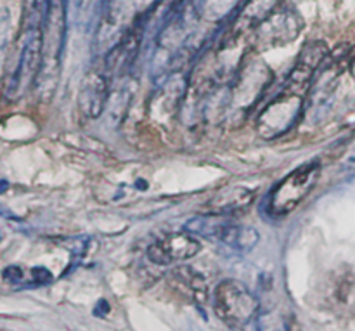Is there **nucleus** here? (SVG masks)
<instances>
[{
  "label": "nucleus",
  "mask_w": 355,
  "mask_h": 331,
  "mask_svg": "<svg viewBox=\"0 0 355 331\" xmlns=\"http://www.w3.org/2000/svg\"><path fill=\"white\" fill-rule=\"evenodd\" d=\"M215 316L232 330L248 326L260 311L257 295L238 280H224L215 287L211 295Z\"/></svg>",
  "instance_id": "obj_1"
},
{
  "label": "nucleus",
  "mask_w": 355,
  "mask_h": 331,
  "mask_svg": "<svg viewBox=\"0 0 355 331\" xmlns=\"http://www.w3.org/2000/svg\"><path fill=\"white\" fill-rule=\"evenodd\" d=\"M319 177H321V162L318 160L298 167L297 170L288 173L269 194L267 212L276 219L290 215L312 193Z\"/></svg>",
  "instance_id": "obj_2"
},
{
  "label": "nucleus",
  "mask_w": 355,
  "mask_h": 331,
  "mask_svg": "<svg viewBox=\"0 0 355 331\" xmlns=\"http://www.w3.org/2000/svg\"><path fill=\"white\" fill-rule=\"evenodd\" d=\"M184 229L196 236H205V238L218 241L238 253L252 252L260 241V235L255 228L218 221L217 215H210V217L201 215V217L189 219Z\"/></svg>",
  "instance_id": "obj_3"
},
{
  "label": "nucleus",
  "mask_w": 355,
  "mask_h": 331,
  "mask_svg": "<svg viewBox=\"0 0 355 331\" xmlns=\"http://www.w3.org/2000/svg\"><path fill=\"white\" fill-rule=\"evenodd\" d=\"M42 44H44L42 28H24L16 68L6 75L3 92L9 99H17L28 87L37 82L42 66Z\"/></svg>",
  "instance_id": "obj_4"
},
{
  "label": "nucleus",
  "mask_w": 355,
  "mask_h": 331,
  "mask_svg": "<svg viewBox=\"0 0 355 331\" xmlns=\"http://www.w3.org/2000/svg\"><path fill=\"white\" fill-rule=\"evenodd\" d=\"M304 96L295 94L291 90L283 89V92L270 101L257 118V130L263 139L270 141L279 135L286 134L290 128L295 127V124L300 118L304 111Z\"/></svg>",
  "instance_id": "obj_5"
},
{
  "label": "nucleus",
  "mask_w": 355,
  "mask_h": 331,
  "mask_svg": "<svg viewBox=\"0 0 355 331\" xmlns=\"http://www.w3.org/2000/svg\"><path fill=\"white\" fill-rule=\"evenodd\" d=\"M44 44H42V66L38 71V80H47L54 76L61 65V56L66 42V0H54L44 28ZM35 82V83H37Z\"/></svg>",
  "instance_id": "obj_6"
},
{
  "label": "nucleus",
  "mask_w": 355,
  "mask_h": 331,
  "mask_svg": "<svg viewBox=\"0 0 355 331\" xmlns=\"http://www.w3.org/2000/svg\"><path fill=\"white\" fill-rule=\"evenodd\" d=\"M302 28H304V19L300 14L295 12L291 7H279V9L276 7L259 23L255 40L263 49L286 45L300 35Z\"/></svg>",
  "instance_id": "obj_7"
},
{
  "label": "nucleus",
  "mask_w": 355,
  "mask_h": 331,
  "mask_svg": "<svg viewBox=\"0 0 355 331\" xmlns=\"http://www.w3.org/2000/svg\"><path fill=\"white\" fill-rule=\"evenodd\" d=\"M189 231L170 232L148 246V259L156 266H172L194 259L201 252V243Z\"/></svg>",
  "instance_id": "obj_8"
},
{
  "label": "nucleus",
  "mask_w": 355,
  "mask_h": 331,
  "mask_svg": "<svg viewBox=\"0 0 355 331\" xmlns=\"http://www.w3.org/2000/svg\"><path fill=\"white\" fill-rule=\"evenodd\" d=\"M324 58H328V47H326L324 42H312V44H309L302 51L295 68L291 69L290 76H288L286 83H284V89L304 96L311 89L315 71L321 66V62L324 61Z\"/></svg>",
  "instance_id": "obj_9"
},
{
  "label": "nucleus",
  "mask_w": 355,
  "mask_h": 331,
  "mask_svg": "<svg viewBox=\"0 0 355 331\" xmlns=\"http://www.w3.org/2000/svg\"><path fill=\"white\" fill-rule=\"evenodd\" d=\"M110 99V82L103 71H89L80 89V110L87 118H99Z\"/></svg>",
  "instance_id": "obj_10"
},
{
  "label": "nucleus",
  "mask_w": 355,
  "mask_h": 331,
  "mask_svg": "<svg viewBox=\"0 0 355 331\" xmlns=\"http://www.w3.org/2000/svg\"><path fill=\"white\" fill-rule=\"evenodd\" d=\"M186 89V78H184L180 73H172V75L166 76L165 82L156 89V94L151 97V106L158 108L159 113L166 114V117H172V114H175L177 110L180 108Z\"/></svg>",
  "instance_id": "obj_11"
},
{
  "label": "nucleus",
  "mask_w": 355,
  "mask_h": 331,
  "mask_svg": "<svg viewBox=\"0 0 355 331\" xmlns=\"http://www.w3.org/2000/svg\"><path fill=\"white\" fill-rule=\"evenodd\" d=\"M253 196H255V193L246 189V187H227V189L220 191L211 198L210 203L207 205L208 214L224 215L243 210L252 203Z\"/></svg>",
  "instance_id": "obj_12"
},
{
  "label": "nucleus",
  "mask_w": 355,
  "mask_h": 331,
  "mask_svg": "<svg viewBox=\"0 0 355 331\" xmlns=\"http://www.w3.org/2000/svg\"><path fill=\"white\" fill-rule=\"evenodd\" d=\"M241 6H246L245 0H194L193 3L194 10L208 19H224L238 12Z\"/></svg>",
  "instance_id": "obj_13"
},
{
  "label": "nucleus",
  "mask_w": 355,
  "mask_h": 331,
  "mask_svg": "<svg viewBox=\"0 0 355 331\" xmlns=\"http://www.w3.org/2000/svg\"><path fill=\"white\" fill-rule=\"evenodd\" d=\"M54 0H23L24 28H44Z\"/></svg>",
  "instance_id": "obj_14"
},
{
  "label": "nucleus",
  "mask_w": 355,
  "mask_h": 331,
  "mask_svg": "<svg viewBox=\"0 0 355 331\" xmlns=\"http://www.w3.org/2000/svg\"><path fill=\"white\" fill-rule=\"evenodd\" d=\"M3 283L12 285V287H17V285H28V287H33V276H31V269L26 271L19 266H9L3 269L2 273Z\"/></svg>",
  "instance_id": "obj_15"
},
{
  "label": "nucleus",
  "mask_w": 355,
  "mask_h": 331,
  "mask_svg": "<svg viewBox=\"0 0 355 331\" xmlns=\"http://www.w3.org/2000/svg\"><path fill=\"white\" fill-rule=\"evenodd\" d=\"M107 311H110V307H107V302L106 300H101L99 302V309H96V314L97 316H104Z\"/></svg>",
  "instance_id": "obj_16"
},
{
  "label": "nucleus",
  "mask_w": 355,
  "mask_h": 331,
  "mask_svg": "<svg viewBox=\"0 0 355 331\" xmlns=\"http://www.w3.org/2000/svg\"><path fill=\"white\" fill-rule=\"evenodd\" d=\"M354 75H355V65H354Z\"/></svg>",
  "instance_id": "obj_17"
}]
</instances>
